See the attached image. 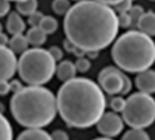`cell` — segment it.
Returning <instances> with one entry per match:
<instances>
[{
	"label": "cell",
	"mask_w": 155,
	"mask_h": 140,
	"mask_svg": "<svg viewBox=\"0 0 155 140\" xmlns=\"http://www.w3.org/2000/svg\"><path fill=\"white\" fill-rule=\"evenodd\" d=\"M119 27L114 8L96 0L76 2L64 19L66 38L84 51L108 47L117 37Z\"/></svg>",
	"instance_id": "6da1fadb"
},
{
	"label": "cell",
	"mask_w": 155,
	"mask_h": 140,
	"mask_svg": "<svg viewBox=\"0 0 155 140\" xmlns=\"http://www.w3.org/2000/svg\"><path fill=\"white\" fill-rule=\"evenodd\" d=\"M57 112L70 127L87 128L104 113L106 98L103 89L86 77H74L61 86L56 96Z\"/></svg>",
	"instance_id": "7a4b0ae2"
},
{
	"label": "cell",
	"mask_w": 155,
	"mask_h": 140,
	"mask_svg": "<svg viewBox=\"0 0 155 140\" xmlns=\"http://www.w3.org/2000/svg\"><path fill=\"white\" fill-rule=\"evenodd\" d=\"M14 118L27 128H41L49 125L57 114L56 97L42 86L24 87L14 93L10 100Z\"/></svg>",
	"instance_id": "3957f363"
},
{
	"label": "cell",
	"mask_w": 155,
	"mask_h": 140,
	"mask_svg": "<svg viewBox=\"0 0 155 140\" xmlns=\"http://www.w3.org/2000/svg\"><path fill=\"white\" fill-rule=\"evenodd\" d=\"M112 58L123 71L139 73L150 68L155 60V45L152 36L140 30H130L115 38Z\"/></svg>",
	"instance_id": "277c9868"
},
{
	"label": "cell",
	"mask_w": 155,
	"mask_h": 140,
	"mask_svg": "<svg viewBox=\"0 0 155 140\" xmlns=\"http://www.w3.org/2000/svg\"><path fill=\"white\" fill-rule=\"evenodd\" d=\"M56 61L48 50L40 46L27 48L17 60L19 77L29 86H42L55 74Z\"/></svg>",
	"instance_id": "5b68a950"
},
{
	"label": "cell",
	"mask_w": 155,
	"mask_h": 140,
	"mask_svg": "<svg viewBox=\"0 0 155 140\" xmlns=\"http://www.w3.org/2000/svg\"><path fill=\"white\" fill-rule=\"evenodd\" d=\"M122 113L124 122L133 128H147L154 121V99L150 94L134 93L125 100Z\"/></svg>",
	"instance_id": "8992f818"
},
{
	"label": "cell",
	"mask_w": 155,
	"mask_h": 140,
	"mask_svg": "<svg viewBox=\"0 0 155 140\" xmlns=\"http://www.w3.org/2000/svg\"><path fill=\"white\" fill-rule=\"evenodd\" d=\"M98 82L103 90L109 95H127L133 87L130 77L119 67L109 66L98 75Z\"/></svg>",
	"instance_id": "52a82bcc"
},
{
	"label": "cell",
	"mask_w": 155,
	"mask_h": 140,
	"mask_svg": "<svg viewBox=\"0 0 155 140\" xmlns=\"http://www.w3.org/2000/svg\"><path fill=\"white\" fill-rule=\"evenodd\" d=\"M98 131L108 138L116 137L124 128L122 118L115 112H106L102 115L96 123Z\"/></svg>",
	"instance_id": "ba28073f"
},
{
	"label": "cell",
	"mask_w": 155,
	"mask_h": 140,
	"mask_svg": "<svg viewBox=\"0 0 155 140\" xmlns=\"http://www.w3.org/2000/svg\"><path fill=\"white\" fill-rule=\"evenodd\" d=\"M17 69L15 54L7 46H0V81L9 80Z\"/></svg>",
	"instance_id": "9c48e42d"
},
{
	"label": "cell",
	"mask_w": 155,
	"mask_h": 140,
	"mask_svg": "<svg viewBox=\"0 0 155 140\" xmlns=\"http://www.w3.org/2000/svg\"><path fill=\"white\" fill-rule=\"evenodd\" d=\"M136 87L140 92L153 94L155 91V72L153 69H146L138 73L135 77Z\"/></svg>",
	"instance_id": "30bf717a"
},
{
	"label": "cell",
	"mask_w": 155,
	"mask_h": 140,
	"mask_svg": "<svg viewBox=\"0 0 155 140\" xmlns=\"http://www.w3.org/2000/svg\"><path fill=\"white\" fill-rule=\"evenodd\" d=\"M5 26L7 32L13 36L17 34H23V32L25 30L26 25L21 15L18 14L16 11H13L8 13Z\"/></svg>",
	"instance_id": "8fae6325"
},
{
	"label": "cell",
	"mask_w": 155,
	"mask_h": 140,
	"mask_svg": "<svg viewBox=\"0 0 155 140\" xmlns=\"http://www.w3.org/2000/svg\"><path fill=\"white\" fill-rule=\"evenodd\" d=\"M136 26L139 30L150 36L155 35V14L152 11L144 12L139 18Z\"/></svg>",
	"instance_id": "7c38bea8"
},
{
	"label": "cell",
	"mask_w": 155,
	"mask_h": 140,
	"mask_svg": "<svg viewBox=\"0 0 155 140\" xmlns=\"http://www.w3.org/2000/svg\"><path fill=\"white\" fill-rule=\"evenodd\" d=\"M76 72L74 63L70 60H64L59 65H56L55 74L60 81L66 82L75 77Z\"/></svg>",
	"instance_id": "4fadbf2b"
},
{
	"label": "cell",
	"mask_w": 155,
	"mask_h": 140,
	"mask_svg": "<svg viewBox=\"0 0 155 140\" xmlns=\"http://www.w3.org/2000/svg\"><path fill=\"white\" fill-rule=\"evenodd\" d=\"M25 36L28 44L35 47L43 46L47 39V35L39 26H32L27 31Z\"/></svg>",
	"instance_id": "5bb4252c"
},
{
	"label": "cell",
	"mask_w": 155,
	"mask_h": 140,
	"mask_svg": "<svg viewBox=\"0 0 155 140\" xmlns=\"http://www.w3.org/2000/svg\"><path fill=\"white\" fill-rule=\"evenodd\" d=\"M29 46L26 36L23 34L13 35L8 41V47L16 55L24 53Z\"/></svg>",
	"instance_id": "9a60e30c"
},
{
	"label": "cell",
	"mask_w": 155,
	"mask_h": 140,
	"mask_svg": "<svg viewBox=\"0 0 155 140\" xmlns=\"http://www.w3.org/2000/svg\"><path fill=\"white\" fill-rule=\"evenodd\" d=\"M16 140H52L50 135L40 128H28L23 131Z\"/></svg>",
	"instance_id": "2e32d148"
},
{
	"label": "cell",
	"mask_w": 155,
	"mask_h": 140,
	"mask_svg": "<svg viewBox=\"0 0 155 140\" xmlns=\"http://www.w3.org/2000/svg\"><path fill=\"white\" fill-rule=\"evenodd\" d=\"M38 2L37 0H21L16 2L15 8L17 13L22 15H30L37 10Z\"/></svg>",
	"instance_id": "e0dca14e"
},
{
	"label": "cell",
	"mask_w": 155,
	"mask_h": 140,
	"mask_svg": "<svg viewBox=\"0 0 155 140\" xmlns=\"http://www.w3.org/2000/svg\"><path fill=\"white\" fill-rule=\"evenodd\" d=\"M39 27L46 35H51L58 29V21L52 15H44L40 22Z\"/></svg>",
	"instance_id": "ac0fdd59"
},
{
	"label": "cell",
	"mask_w": 155,
	"mask_h": 140,
	"mask_svg": "<svg viewBox=\"0 0 155 140\" xmlns=\"http://www.w3.org/2000/svg\"><path fill=\"white\" fill-rule=\"evenodd\" d=\"M0 140H13V130L9 121L0 112Z\"/></svg>",
	"instance_id": "d6986e66"
},
{
	"label": "cell",
	"mask_w": 155,
	"mask_h": 140,
	"mask_svg": "<svg viewBox=\"0 0 155 140\" xmlns=\"http://www.w3.org/2000/svg\"><path fill=\"white\" fill-rule=\"evenodd\" d=\"M122 140H151V138L143 128H133L124 135Z\"/></svg>",
	"instance_id": "ffe728a7"
},
{
	"label": "cell",
	"mask_w": 155,
	"mask_h": 140,
	"mask_svg": "<svg viewBox=\"0 0 155 140\" xmlns=\"http://www.w3.org/2000/svg\"><path fill=\"white\" fill-rule=\"evenodd\" d=\"M72 6L70 0H53L52 9L58 15H64Z\"/></svg>",
	"instance_id": "44dd1931"
},
{
	"label": "cell",
	"mask_w": 155,
	"mask_h": 140,
	"mask_svg": "<svg viewBox=\"0 0 155 140\" xmlns=\"http://www.w3.org/2000/svg\"><path fill=\"white\" fill-rule=\"evenodd\" d=\"M144 9L143 6L141 5H134L131 7V9L128 11V14L131 17V20H132V26H136L137 25V22L139 20V18L142 16V15L144 13Z\"/></svg>",
	"instance_id": "7402d4cb"
},
{
	"label": "cell",
	"mask_w": 155,
	"mask_h": 140,
	"mask_svg": "<svg viewBox=\"0 0 155 140\" xmlns=\"http://www.w3.org/2000/svg\"><path fill=\"white\" fill-rule=\"evenodd\" d=\"M74 66H75L76 71L80 73H86L87 71L90 70L92 64L89 58L85 56H82V57H77V60L75 61Z\"/></svg>",
	"instance_id": "603a6c76"
},
{
	"label": "cell",
	"mask_w": 155,
	"mask_h": 140,
	"mask_svg": "<svg viewBox=\"0 0 155 140\" xmlns=\"http://www.w3.org/2000/svg\"><path fill=\"white\" fill-rule=\"evenodd\" d=\"M114 10L116 14L120 13H126L128 12L131 7L133 6V1L132 0H121L114 5H113Z\"/></svg>",
	"instance_id": "cb8c5ba5"
},
{
	"label": "cell",
	"mask_w": 155,
	"mask_h": 140,
	"mask_svg": "<svg viewBox=\"0 0 155 140\" xmlns=\"http://www.w3.org/2000/svg\"><path fill=\"white\" fill-rule=\"evenodd\" d=\"M125 105V99L123 97H114L111 102H110V107L114 110V112H122Z\"/></svg>",
	"instance_id": "d4e9b609"
},
{
	"label": "cell",
	"mask_w": 155,
	"mask_h": 140,
	"mask_svg": "<svg viewBox=\"0 0 155 140\" xmlns=\"http://www.w3.org/2000/svg\"><path fill=\"white\" fill-rule=\"evenodd\" d=\"M117 19H118L119 26H121L123 28H127L132 26V20H131V17H130L128 12L117 14Z\"/></svg>",
	"instance_id": "484cf974"
},
{
	"label": "cell",
	"mask_w": 155,
	"mask_h": 140,
	"mask_svg": "<svg viewBox=\"0 0 155 140\" xmlns=\"http://www.w3.org/2000/svg\"><path fill=\"white\" fill-rule=\"evenodd\" d=\"M45 15L41 12L36 10L35 12H34L33 14H31L30 15H28V24L32 26H39L40 22L43 18Z\"/></svg>",
	"instance_id": "4316f807"
},
{
	"label": "cell",
	"mask_w": 155,
	"mask_h": 140,
	"mask_svg": "<svg viewBox=\"0 0 155 140\" xmlns=\"http://www.w3.org/2000/svg\"><path fill=\"white\" fill-rule=\"evenodd\" d=\"M47 50H48V52L50 53V55L53 56V58L56 62L60 61L63 58V56H64V52L61 49V47H59L58 46H52Z\"/></svg>",
	"instance_id": "83f0119b"
},
{
	"label": "cell",
	"mask_w": 155,
	"mask_h": 140,
	"mask_svg": "<svg viewBox=\"0 0 155 140\" xmlns=\"http://www.w3.org/2000/svg\"><path fill=\"white\" fill-rule=\"evenodd\" d=\"M10 1L8 0H0V17L6 15L10 12Z\"/></svg>",
	"instance_id": "f1b7e54d"
},
{
	"label": "cell",
	"mask_w": 155,
	"mask_h": 140,
	"mask_svg": "<svg viewBox=\"0 0 155 140\" xmlns=\"http://www.w3.org/2000/svg\"><path fill=\"white\" fill-rule=\"evenodd\" d=\"M50 137H51L52 140H69V137L66 134V132H64L63 130H60V129L54 130L50 135Z\"/></svg>",
	"instance_id": "f546056e"
},
{
	"label": "cell",
	"mask_w": 155,
	"mask_h": 140,
	"mask_svg": "<svg viewBox=\"0 0 155 140\" xmlns=\"http://www.w3.org/2000/svg\"><path fill=\"white\" fill-rule=\"evenodd\" d=\"M9 87H10V91H12L13 93H15V92L21 90L24 87L22 83L17 79H14V80L10 81L9 82Z\"/></svg>",
	"instance_id": "4dcf8cb0"
},
{
	"label": "cell",
	"mask_w": 155,
	"mask_h": 140,
	"mask_svg": "<svg viewBox=\"0 0 155 140\" xmlns=\"http://www.w3.org/2000/svg\"><path fill=\"white\" fill-rule=\"evenodd\" d=\"M10 92V87L8 80L0 81V96H6Z\"/></svg>",
	"instance_id": "1f68e13d"
},
{
	"label": "cell",
	"mask_w": 155,
	"mask_h": 140,
	"mask_svg": "<svg viewBox=\"0 0 155 140\" xmlns=\"http://www.w3.org/2000/svg\"><path fill=\"white\" fill-rule=\"evenodd\" d=\"M63 46H64V48L65 49V51H67L68 53H72L74 54L77 48V46L75 45H74L70 40H68L67 38H65L64 40V43H63Z\"/></svg>",
	"instance_id": "d6a6232c"
},
{
	"label": "cell",
	"mask_w": 155,
	"mask_h": 140,
	"mask_svg": "<svg viewBox=\"0 0 155 140\" xmlns=\"http://www.w3.org/2000/svg\"><path fill=\"white\" fill-rule=\"evenodd\" d=\"M8 36L6 34H5L4 32L0 33V46H7L8 45Z\"/></svg>",
	"instance_id": "836d02e7"
},
{
	"label": "cell",
	"mask_w": 155,
	"mask_h": 140,
	"mask_svg": "<svg viewBox=\"0 0 155 140\" xmlns=\"http://www.w3.org/2000/svg\"><path fill=\"white\" fill-rule=\"evenodd\" d=\"M99 55V51H95V50H90V51H85V56H87L88 58L90 59H95L98 57Z\"/></svg>",
	"instance_id": "e575fe53"
},
{
	"label": "cell",
	"mask_w": 155,
	"mask_h": 140,
	"mask_svg": "<svg viewBox=\"0 0 155 140\" xmlns=\"http://www.w3.org/2000/svg\"><path fill=\"white\" fill-rule=\"evenodd\" d=\"M96 1H99L103 4H105V5H114L115 4H117L119 1L121 0H96Z\"/></svg>",
	"instance_id": "d590c367"
},
{
	"label": "cell",
	"mask_w": 155,
	"mask_h": 140,
	"mask_svg": "<svg viewBox=\"0 0 155 140\" xmlns=\"http://www.w3.org/2000/svg\"><path fill=\"white\" fill-rule=\"evenodd\" d=\"M94 140H113V139L106 138H96V139H94Z\"/></svg>",
	"instance_id": "8d00e7d4"
},
{
	"label": "cell",
	"mask_w": 155,
	"mask_h": 140,
	"mask_svg": "<svg viewBox=\"0 0 155 140\" xmlns=\"http://www.w3.org/2000/svg\"><path fill=\"white\" fill-rule=\"evenodd\" d=\"M1 32H3V26H2V24L0 23V33Z\"/></svg>",
	"instance_id": "74e56055"
},
{
	"label": "cell",
	"mask_w": 155,
	"mask_h": 140,
	"mask_svg": "<svg viewBox=\"0 0 155 140\" xmlns=\"http://www.w3.org/2000/svg\"><path fill=\"white\" fill-rule=\"evenodd\" d=\"M8 1H14V2H18V1H21V0H8Z\"/></svg>",
	"instance_id": "f35d334b"
},
{
	"label": "cell",
	"mask_w": 155,
	"mask_h": 140,
	"mask_svg": "<svg viewBox=\"0 0 155 140\" xmlns=\"http://www.w3.org/2000/svg\"><path fill=\"white\" fill-rule=\"evenodd\" d=\"M74 1H75V2H80V1H83V0H74Z\"/></svg>",
	"instance_id": "ab89813d"
},
{
	"label": "cell",
	"mask_w": 155,
	"mask_h": 140,
	"mask_svg": "<svg viewBox=\"0 0 155 140\" xmlns=\"http://www.w3.org/2000/svg\"><path fill=\"white\" fill-rule=\"evenodd\" d=\"M150 1H152V2H153V1H155V0H150Z\"/></svg>",
	"instance_id": "60d3db41"
},
{
	"label": "cell",
	"mask_w": 155,
	"mask_h": 140,
	"mask_svg": "<svg viewBox=\"0 0 155 140\" xmlns=\"http://www.w3.org/2000/svg\"><path fill=\"white\" fill-rule=\"evenodd\" d=\"M132 1H133V2H134V1H135V0H132Z\"/></svg>",
	"instance_id": "b9f144b4"
}]
</instances>
